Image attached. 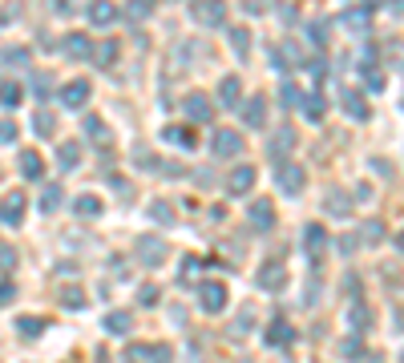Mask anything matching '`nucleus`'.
Returning <instances> with one entry per match:
<instances>
[{"label": "nucleus", "mask_w": 404, "mask_h": 363, "mask_svg": "<svg viewBox=\"0 0 404 363\" xmlns=\"http://www.w3.org/2000/svg\"><path fill=\"white\" fill-rule=\"evenodd\" d=\"M218 105H227V109H239L243 105V81L239 77H223V81H218Z\"/></svg>", "instance_id": "f3484780"}, {"label": "nucleus", "mask_w": 404, "mask_h": 363, "mask_svg": "<svg viewBox=\"0 0 404 363\" xmlns=\"http://www.w3.org/2000/svg\"><path fill=\"white\" fill-rule=\"evenodd\" d=\"M291 339H295V331H291L287 319H275V323L267 327V343H271V347H287Z\"/></svg>", "instance_id": "a878e982"}, {"label": "nucleus", "mask_w": 404, "mask_h": 363, "mask_svg": "<svg viewBox=\"0 0 404 363\" xmlns=\"http://www.w3.org/2000/svg\"><path fill=\"white\" fill-rule=\"evenodd\" d=\"M61 303H65V307H73V311H81V307H85V291H81V287H65L61 291Z\"/></svg>", "instance_id": "79ce46f5"}, {"label": "nucleus", "mask_w": 404, "mask_h": 363, "mask_svg": "<svg viewBox=\"0 0 404 363\" xmlns=\"http://www.w3.org/2000/svg\"><path fill=\"white\" fill-rule=\"evenodd\" d=\"M25 210H28V198L21 194V190H13V194L0 198V222L4 226H21L25 222Z\"/></svg>", "instance_id": "0eeeda50"}, {"label": "nucleus", "mask_w": 404, "mask_h": 363, "mask_svg": "<svg viewBox=\"0 0 404 363\" xmlns=\"http://www.w3.org/2000/svg\"><path fill=\"white\" fill-rule=\"evenodd\" d=\"M303 251H307V259H312V266H319V259H324V251H328V234H324V226L312 222L307 230H303Z\"/></svg>", "instance_id": "9b49d317"}, {"label": "nucleus", "mask_w": 404, "mask_h": 363, "mask_svg": "<svg viewBox=\"0 0 404 363\" xmlns=\"http://www.w3.org/2000/svg\"><path fill=\"white\" fill-rule=\"evenodd\" d=\"M275 182H279V190L283 194H303V166H287V162H279V170H275Z\"/></svg>", "instance_id": "f8f14e48"}, {"label": "nucleus", "mask_w": 404, "mask_h": 363, "mask_svg": "<svg viewBox=\"0 0 404 363\" xmlns=\"http://www.w3.org/2000/svg\"><path fill=\"white\" fill-rule=\"evenodd\" d=\"M400 251H404V234H400Z\"/></svg>", "instance_id": "3c124183"}, {"label": "nucleus", "mask_w": 404, "mask_h": 363, "mask_svg": "<svg viewBox=\"0 0 404 363\" xmlns=\"http://www.w3.org/2000/svg\"><path fill=\"white\" fill-rule=\"evenodd\" d=\"M162 141L186 146V150H194V146H198V138H194V126H166V129H162Z\"/></svg>", "instance_id": "412c9836"}, {"label": "nucleus", "mask_w": 404, "mask_h": 363, "mask_svg": "<svg viewBox=\"0 0 404 363\" xmlns=\"http://www.w3.org/2000/svg\"><path fill=\"white\" fill-rule=\"evenodd\" d=\"M117 4L114 0H89V21H93V25L97 28H110V25H117Z\"/></svg>", "instance_id": "dca6fc26"}, {"label": "nucleus", "mask_w": 404, "mask_h": 363, "mask_svg": "<svg viewBox=\"0 0 404 363\" xmlns=\"http://www.w3.org/2000/svg\"><path fill=\"white\" fill-rule=\"evenodd\" d=\"M227 37H230L235 57H239V61H247V57H251V33H247L243 25H235V28H227Z\"/></svg>", "instance_id": "393cba45"}, {"label": "nucleus", "mask_w": 404, "mask_h": 363, "mask_svg": "<svg viewBox=\"0 0 404 363\" xmlns=\"http://www.w3.org/2000/svg\"><path fill=\"white\" fill-rule=\"evenodd\" d=\"M73 214H77V218H85V222H89V218H97V214H101V198H97V194H81V198L73 202Z\"/></svg>", "instance_id": "7c9ffc66"}, {"label": "nucleus", "mask_w": 404, "mask_h": 363, "mask_svg": "<svg viewBox=\"0 0 404 363\" xmlns=\"http://www.w3.org/2000/svg\"><path fill=\"white\" fill-rule=\"evenodd\" d=\"M303 117L319 126V121L328 117V97H324V93H312V97H303Z\"/></svg>", "instance_id": "5701e85b"}, {"label": "nucleus", "mask_w": 404, "mask_h": 363, "mask_svg": "<svg viewBox=\"0 0 404 363\" xmlns=\"http://www.w3.org/2000/svg\"><path fill=\"white\" fill-rule=\"evenodd\" d=\"M344 109H348V117H356V121H368L372 117V105H368L364 93H356V89H344Z\"/></svg>", "instance_id": "a211bd4d"}, {"label": "nucleus", "mask_w": 404, "mask_h": 363, "mask_svg": "<svg viewBox=\"0 0 404 363\" xmlns=\"http://www.w3.org/2000/svg\"><path fill=\"white\" fill-rule=\"evenodd\" d=\"M340 21H344L348 28H352V33H364V28H368V9H364V4H360V9H348V13L340 16Z\"/></svg>", "instance_id": "c9c22d12"}, {"label": "nucleus", "mask_w": 404, "mask_h": 363, "mask_svg": "<svg viewBox=\"0 0 404 363\" xmlns=\"http://www.w3.org/2000/svg\"><path fill=\"white\" fill-rule=\"evenodd\" d=\"M33 97L37 101H45V97H53V73H33Z\"/></svg>", "instance_id": "e433bc0d"}, {"label": "nucleus", "mask_w": 404, "mask_h": 363, "mask_svg": "<svg viewBox=\"0 0 404 363\" xmlns=\"http://www.w3.org/2000/svg\"><path fill=\"white\" fill-rule=\"evenodd\" d=\"M150 218H154V222H162V226H170V222H174V214H170V202H162V198L150 202Z\"/></svg>", "instance_id": "a19ab883"}, {"label": "nucleus", "mask_w": 404, "mask_h": 363, "mask_svg": "<svg viewBox=\"0 0 404 363\" xmlns=\"http://www.w3.org/2000/svg\"><path fill=\"white\" fill-rule=\"evenodd\" d=\"M21 13H25V0H9L4 9H0V28H9L21 21Z\"/></svg>", "instance_id": "4c0bfd02"}, {"label": "nucleus", "mask_w": 404, "mask_h": 363, "mask_svg": "<svg viewBox=\"0 0 404 363\" xmlns=\"http://www.w3.org/2000/svg\"><path fill=\"white\" fill-rule=\"evenodd\" d=\"M150 13H154V0H126V9H122V16H126L129 25L150 21Z\"/></svg>", "instance_id": "b1692460"}, {"label": "nucleus", "mask_w": 404, "mask_h": 363, "mask_svg": "<svg viewBox=\"0 0 404 363\" xmlns=\"http://www.w3.org/2000/svg\"><path fill=\"white\" fill-rule=\"evenodd\" d=\"M307 33H312V40H316L319 49H324V45H328V21H316V25L307 28Z\"/></svg>", "instance_id": "c03bdc74"}, {"label": "nucleus", "mask_w": 404, "mask_h": 363, "mask_svg": "<svg viewBox=\"0 0 404 363\" xmlns=\"http://www.w3.org/2000/svg\"><path fill=\"white\" fill-rule=\"evenodd\" d=\"M138 303H142V307H154V303H158V287H142Z\"/></svg>", "instance_id": "09e8293b"}, {"label": "nucleus", "mask_w": 404, "mask_h": 363, "mask_svg": "<svg viewBox=\"0 0 404 363\" xmlns=\"http://www.w3.org/2000/svg\"><path fill=\"white\" fill-rule=\"evenodd\" d=\"M0 61L9 65V69H21V65H28V49L13 45V49H4V57H0Z\"/></svg>", "instance_id": "ea45409f"}, {"label": "nucleus", "mask_w": 404, "mask_h": 363, "mask_svg": "<svg viewBox=\"0 0 404 363\" xmlns=\"http://www.w3.org/2000/svg\"><path fill=\"white\" fill-rule=\"evenodd\" d=\"M182 113H186L190 126H206V121H215V101L194 89V93H186V97H182Z\"/></svg>", "instance_id": "f03ea898"}, {"label": "nucleus", "mask_w": 404, "mask_h": 363, "mask_svg": "<svg viewBox=\"0 0 404 363\" xmlns=\"http://www.w3.org/2000/svg\"><path fill=\"white\" fill-rule=\"evenodd\" d=\"M13 299H16V287L9 283V278H0V307H4V303H13Z\"/></svg>", "instance_id": "de8ad7c7"}, {"label": "nucleus", "mask_w": 404, "mask_h": 363, "mask_svg": "<svg viewBox=\"0 0 404 363\" xmlns=\"http://www.w3.org/2000/svg\"><path fill=\"white\" fill-rule=\"evenodd\" d=\"M170 359H174V351L166 343H134V347H126V363H170Z\"/></svg>", "instance_id": "39448f33"}, {"label": "nucleus", "mask_w": 404, "mask_h": 363, "mask_svg": "<svg viewBox=\"0 0 404 363\" xmlns=\"http://www.w3.org/2000/svg\"><path fill=\"white\" fill-rule=\"evenodd\" d=\"M291 146H295V129H291V121H287V126H279L275 134H271V141H267V153H271V162H283Z\"/></svg>", "instance_id": "ddd939ff"}, {"label": "nucleus", "mask_w": 404, "mask_h": 363, "mask_svg": "<svg viewBox=\"0 0 404 363\" xmlns=\"http://www.w3.org/2000/svg\"><path fill=\"white\" fill-rule=\"evenodd\" d=\"M89 93H93V85H89L85 77L65 81V85H61V105H65V109H81V105L89 101Z\"/></svg>", "instance_id": "6e6552de"}, {"label": "nucleus", "mask_w": 404, "mask_h": 363, "mask_svg": "<svg viewBox=\"0 0 404 363\" xmlns=\"http://www.w3.org/2000/svg\"><path fill=\"white\" fill-rule=\"evenodd\" d=\"M227 16V0H190V21H198L202 28H223Z\"/></svg>", "instance_id": "f257e3e1"}, {"label": "nucleus", "mask_w": 404, "mask_h": 363, "mask_svg": "<svg viewBox=\"0 0 404 363\" xmlns=\"http://www.w3.org/2000/svg\"><path fill=\"white\" fill-rule=\"evenodd\" d=\"M211 153H215V158H239L243 134L239 129H215V134H211Z\"/></svg>", "instance_id": "423d86ee"}, {"label": "nucleus", "mask_w": 404, "mask_h": 363, "mask_svg": "<svg viewBox=\"0 0 404 363\" xmlns=\"http://www.w3.org/2000/svg\"><path fill=\"white\" fill-rule=\"evenodd\" d=\"M129 323H134V319H129V311H110L105 319H101V327H105L110 335H129Z\"/></svg>", "instance_id": "c85d7f7f"}, {"label": "nucleus", "mask_w": 404, "mask_h": 363, "mask_svg": "<svg viewBox=\"0 0 404 363\" xmlns=\"http://www.w3.org/2000/svg\"><path fill=\"white\" fill-rule=\"evenodd\" d=\"M13 141H16V126L4 117V121H0V146H13Z\"/></svg>", "instance_id": "a18cd8bd"}, {"label": "nucleus", "mask_w": 404, "mask_h": 363, "mask_svg": "<svg viewBox=\"0 0 404 363\" xmlns=\"http://www.w3.org/2000/svg\"><path fill=\"white\" fill-rule=\"evenodd\" d=\"M117 53H122V45H117V40H105V45H97V49H93V57H89V61L97 65V69H114V65H117Z\"/></svg>", "instance_id": "4be33fe9"}, {"label": "nucleus", "mask_w": 404, "mask_h": 363, "mask_svg": "<svg viewBox=\"0 0 404 363\" xmlns=\"http://www.w3.org/2000/svg\"><path fill=\"white\" fill-rule=\"evenodd\" d=\"M324 206H328V210L336 214V218H344V214H348V198H344L340 190H328V198H324Z\"/></svg>", "instance_id": "58836bf2"}, {"label": "nucleus", "mask_w": 404, "mask_h": 363, "mask_svg": "<svg viewBox=\"0 0 404 363\" xmlns=\"http://www.w3.org/2000/svg\"><path fill=\"white\" fill-rule=\"evenodd\" d=\"M57 166H61L65 174L77 170V166H81V146H77V141H65L61 150H57Z\"/></svg>", "instance_id": "c756f323"}, {"label": "nucleus", "mask_w": 404, "mask_h": 363, "mask_svg": "<svg viewBox=\"0 0 404 363\" xmlns=\"http://www.w3.org/2000/svg\"><path fill=\"white\" fill-rule=\"evenodd\" d=\"M384 65L404 73V40H388V45H384Z\"/></svg>", "instance_id": "72a5a7b5"}, {"label": "nucleus", "mask_w": 404, "mask_h": 363, "mask_svg": "<svg viewBox=\"0 0 404 363\" xmlns=\"http://www.w3.org/2000/svg\"><path fill=\"white\" fill-rule=\"evenodd\" d=\"M255 166H235L227 174V194L230 198H243V194H251V186H255Z\"/></svg>", "instance_id": "9d476101"}, {"label": "nucleus", "mask_w": 404, "mask_h": 363, "mask_svg": "<svg viewBox=\"0 0 404 363\" xmlns=\"http://www.w3.org/2000/svg\"><path fill=\"white\" fill-rule=\"evenodd\" d=\"M85 134L93 141H101V150H110V146H114V134H110V126H105L101 117H85Z\"/></svg>", "instance_id": "cd10ccee"}, {"label": "nucleus", "mask_w": 404, "mask_h": 363, "mask_svg": "<svg viewBox=\"0 0 404 363\" xmlns=\"http://www.w3.org/2000/svg\"><path fill=\"white\" fill-rule=\"evenodd\" d=\"M198 303L206 315H218L223 307H227V283L223 278H206V283H198Z\"/></svg>", "instance_id": "7ed1b4c3"}, {"label": "nucleus", "mask_w": 404, "mask_h": 363, "mask_svg": "<svg viewBox=\"0 0 404 363\" xmlns=\"http://www.w3.org/2000/svg\"><path fill=\"white\" fill-rule=\"evenodd\" d=\"M239 113H243V126L263 129V126H267V97H263V93H255V97H247V101L239 105Z\"/></svg>", "instance_id": "1a4fd4ad"}, {"label": "nucleus", "mask_w": 404, "mask_h": 363, "mask_svg": "<svg viewBox=\"0 0 404 363\" xmlns=\"http://www.w3.org/2000/svg\"><path fill=\"white\" fill-rule=\"evenodd\" d=\"M21 174H25L28 182H41V178H45V158H41L37 150H25L21 153Z\"/></svg>", "instance_id": "aec40b11"}, {"label": "nucleus", "mask_w": 404, "mask_h": 363, "mask_svg": "<svg viewBox=\"0 0 404 363\" xmlns=\"http://www.w3.org/2000/svg\"><path fill=\"white\" fill-rule=\"evenodd\" d=\"M283 278H287L283 263H263V266H259V278H255V283H259L263 291H279V287H283Z\"/></svg>", "instance_id": "6ab92c4d"}, {"label": "nucleus", "mask_w": 404, "mask_h": 363, "mask_svg": "<svg viewBox=\"0 0 404 363\" xmlns=\"http://www.w3.org/2000/svg\"><path fill=\"white\" fill-rule=\"evenodd\" d=\"M16 331H21L25 339H37V335H45V319H21Z\"/></svg>", "instance_id": "37998d69"}, {"label": "nucleus", "mask_w": 404, "mask_h": 363, "mask_svg": "<svg viewBox=\"0 0 404 363\" xmlns=\"http://www.w3.org/2000/svg\"><path fill=\"white\" fill-rule=\"evenodd\" d=\"M194 271H198V259H182V283H190Z\"/></svg>", "instance_id": "8fccbe9b"}, {"label": "nucleus", "mask_w": 404, "mask_h": 363, "mask_svg": "<svg viewBox=\"0 0 404 363\" xmlns=\"http://www.w3.org/2000/svg\"><path fill=\"white\" fill-rule=\"evenodd\" d=\"M61 53L69 61H89V57H93V40H89L85 33H69V37L61 40Z\"/></svg>", "instance_id": "4468645a"}, {"label": "nucleus", "mask_w": 404, "mask_h": 363, "mask_svg": "<svg viewBox=\"0 0 404 363\" xmlns=\"http://www.w3.org/2000/svg\"><path fill=\"white\" fill-rule=\"evenodd\" d=\"M65 202V190L57 186V182H49V186L41 190V214H57Z\"/></svg>", "instance_id": "bb28decb"}, {"label": "nucleus", "mask_w": 404, "mask_h": 363, "mask_svg": "<svg viewBox=\"0 0 404 363\" xmlns=\"http://www.w3.org/2000/svg\"><path fill=\"white\" fill-rule=\"evenodd\" d=\"M134 254H138L142 266H150V271H158V266L166 263V242L158 234H142L138 246H134Z\"/></svg>", "instance_id": "20e7f679"}, {"label": "nucleus", "mask_w": 404, "mask_h": 363, "mask_svg": "<svg viewBox=\"0 0 404 363\" xmlns=\"http://www.w3.org/2000/svg\"><path fill=\"white\" fill-rule=\"evenodd\" d=\"M247 222H251L255 230H271V226H275V206L267 198L251 202V206H247Z\"/></svg>", "instance_id": "2eb2a0df"}, {"label": "nucleus", "mask_w": 404, "mask_h": 363, "mask_svg": "<svg viewBox=\"0 0 404 363\" xmlns=\"http://www.w3.org/2000/svg\"><path fill=\"white\" fill-rule=\"evenodd\" d=\"M13 266H16V251L0 242V271H13Z\"/></svg>", "instance_id": "49530a36"}, {"label": "nucleus", "mask_w": 404, "mask_h": 363, "mask_svg": "<svg viewBox=\"0 0 404 363\" xmlns=\"http://www.w3.org/2000/svg\"><path fill=\"white\" fill-rule=\"evenodd\" d=\"M279 101H283L287 109H303V89L295 85V81H287V85L279 89Z\"/></svg>", "instance_id": "f704fd0d"}, {"label": "nucleus", "mask_w": 404, "mask_h": 363, "mask_svg": "<svg viewBox=\"0 0 404 363\" xmlns=\"http://www.w3.org/2000/svg\"><path fill=\"white\" fill-rule=\"evenodd\" d=\"M21 97H25V89L16 85V81H0V105H4V109H16Z\"/></svg>", "instance_id": "473e14b6"}, {"label": "nucleus", "mask_w": 404, "mask_h": 363, "mask_svg": "<svg viewBox=\"0 0 404 363\" xmlns=\"http://www.w3.org/2000/svg\"><path fill=\"white\" fill-rule=\"evenodd\" d=\"M33 134H37V138H53V134H57V117H53L49 109H37L33 113Z\"/></svg>", "instance_id": "2f4dec72"}]
</instances>
